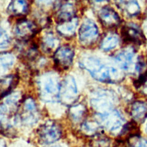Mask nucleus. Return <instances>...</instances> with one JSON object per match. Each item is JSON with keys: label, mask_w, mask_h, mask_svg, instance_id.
I'll list each match as a JSON object with an SVG mask.
<instances>
[{"label": "nucleus", "mask_w": 147, "mask_h": 147, "mask_svg": "<svg viewBox=\"0 0 147 147\" xmlns=\"http://www.w3.org/2000/svg\"><path fill=\"white\" fill-rule=\"evenodd\" d=\"M122 35L123 38L129 42L141 45L144 43L146 39L138 26L134 24H128L125 25L122 30Z\"/></svg>", "instance_id": "obj_11"}, {"label": "nucleus", "mask_w": 147, "mask_h": 147, "mask_svg": "<svg viewBox=\"0 0 147 147\" xmlns=\"http://www.w3.org/2000/svg\"><path fill=\"white\" fill-rule=\"evenodd\" d=\"M119 9L128 16L133 17L140 12V6L136 0H115Z\"/></svg>", "instance_id": "obj_19"}, {"label": "nucleus", "mask_w": 147, "mask_h": 147, "mask_svg": "<svg viewBox=\"0 0 147 147\" xmlns=\"http://www.w3.org/2000/svg\"><path fill=\"white\" fill-rule=\"evenodd\" d=\"M114 147H129V145L128 140L120 139L115 143Z\"/></svg>", "instance_id": "obj_32"}, {"label": "nucleus", "mask_w": 147, "mask_h": 147, "mask_svg": "<svg viewBox=\"0 0 147 147\" xmlns=\"http://www.w3.org/2000/svg\"><path fill=\"white\" fill-rule=\"evenodd\" d=\"M55 1L56 0H36V3L40 7H47L51 6Z\"/></svg>", "instance_id": "obj_31"}, {"label": "nucleus", "mask_w": 147, "mask_h": 147, "mask_svg": "<svg viewBox=\"0 0 147 147\" xmlns=\"http://www.w3.org/2000/svg\"><path fill=\"white\" fill-rule=\"evenodd\" d=\"M113 101L114 97L112 93L107 91H102L98 92L91 99V103L98 111L105 113L109 111V108L113 105Z\"/></svg>", "instance_id": "obj_13"}, {"label": "nucleus", "mask_w": 147, "mask_h": 147, "mask_svg": "<svg viewBox=\"0 0 147 147\" xmlns=\"http://www.w3.org/2000/svg\"><path fill=\"white\" fill-rule=\"evenodd\" d=\"M82 65L98 81L114 83L117 82L120 78L119 73L115 68L102 64L96 58L85 59L82 62Z\"/></svg>", "instance_id": "obj_1"}, {"label": "nucleus", "mask_w": 147, "mask_h": 147, "mask_svg": "<svg viewBox=\"0 0 147 147\" xmlns=\"http://www.w3.org/2000/svg\"><path fill=\"white\" fill-rule=\"evenodd\" d=\"M76 11V0H65L60 4L57 11V18L59 23L66 22L75 17Z\"/></svg>", "instance_id": "obj_14"}, {"label": "nucleus", "mask_w": 147, "mask_h": 147, "mask_svg": "<svg viewBox=\"0 0 147 147\" xmlns=\"http://www.w3.org/2000/svg\"><path fill=\"white\" fill-rule=\"evenodd\" d=\"M98 17L103 26L107 28L117 27L121 22L117 12L112 8L107 6L103 7L100 10Z\"/></svg>", "instance_id": "obj_12"}, {"label": "nucleus", "mask_w": 147, "mask_h": 147, "mask_svg": "<svg viewBox=\"0 0 147 147\" xmlns=\"http://www.w3.org/2000/svg\"><path fill=\"white\" fill-rule=\"evenodd\" d=\"M131 142L129 144V147H147V140L138 136L131 138Z\"/></svg>", "instance_id": "obj_30"}, {"label": "nucleus", "mask_w": 147, "mask_h": 147, "mask_svg": "<svg viewBox=\"0 0 147 147\" xmlns=\"http://www.w3.org/2000/svg\"><path fill=\"white\" fill-rule=\"evenodd\" d=\"M87 110L86 107L82 104L72 106L69 110V116L72 121L76 123L83 121L86 115Z\"/></svg>", "instance_id": "obj_21"}, {"label": "nucleus", "mask_w": 147, "mask_h": 147, "mask_svg": "<svg viewBox=\"0 0 147 147\" xmlns=\"http://www.w3.org/2000/svg\"><path fill=\"white\" fill-rule=\"evenodd\" d=\"M119 43V38L117 34L110 33L104 36L100 43V48L104 51H109L116 48Z\"/></svg>", "instance_id": "obj_22"}, {"label": "nucleus", "mask_w": 147, "mask_h": 147, "mask_svg": "<svg viewBox=\"0 0 147 147\" xmlns=\"http://www.w3.org/2000/svg\"><path fill=\"white\" fill-rule=\"evenodd\" d=\"M78 20L76 17L59 23L57 30L61 36L66 38H71L75 34L78 26Z\"/></svg>", "instance_id": "obj_18"}, {"label": "nucleus", "mask_w": 147, "mask_h": 147, "mask_svg": "<svg viewBox=\"0 0 147 147\" xmlns=\"http://www.w3.org/2000/svg\"><path fill=\"white\" fill-rule=\"evenodd\" d=\"M15 59L12 54L10 53L0 54V74L7 71L14 63Z\"/></svg>", "instance_id": "obj_26"}, {"label": "nucleus", "mask_w": 147, "mask_h": 147, "mask_svg": "<svg viewBox=\"0 0 147 147\" xmlns=\"http://www.w3.org/2000/svg\"><path fill=\"white\" fill-rule=\"evenodd\" d=\"M38 32V26L28 20H23L17 23L15 28L17 37L21 41H28Z\"/></svg>", "instance_id": "obj_10"}, {"label": "nucleus", "mask_w": 147, "mask_h": 147, "mask_svg": "<svg viewBox=\"0 0 147 147\" xmlns=\"http://www.w3.org/2000/svg\"><path fill=\"white\" fill-rule=\"evenodd\" d=\"M130 115L133 121L142 123L147 117V103L143 101H136L131 105Z\"/></svg>", "instance_id": "obj_16"}, {"label": "nucleus", "mask_w": 147, "mask_h": 147, "mask_svg": "<svg viewBox=\"0 0 147 147\" xmlns=\"http://www.w3.org/2000/svg\"><path fill=\"white\" fill-rule=\"evenodd\" d=\"M0 147H7L5 141L1 139H0Z\"/></svg>", "instance_id": "obj_33"}, {"label": "nucleus", "mask_w": 147, "mask_h": 147, "mask_svg": "<svg viewBox=\"0 0 147 147\" xmlns=\"http://www.w3.org/2000/svg\"><path fill=\"white\" fill-rule=\"evenodd\" d=\"M78 97V91L76 81L72 76H67L60 83L59 100L66 105L74 103Z\"/></svg>", "instance_id": "obj_3"}, {"label": "nucleus", "mask_w": 147, "mask_h": 147, "mask_svg": "<svg viewBox=\"0 0 147 147\" xmlns=\"http://www.w3.org/2000/svg\"><path fill=\"white\" fill-rule=\"evenodd\" d=\"M10 43L8 35L3 29H0V51L6 49Z\"/></svg>", "instance_id": "obj_29"}, {"label": "nucleus", "mask_w": 147, "mask_h": 147, "mask_svg": "<svg viewBox=\"0 0 147 147\" xmlns=\"http://www.w3.org/2000/svg\"><path fill=\"white\" fill-rule=\"evenodd\" d=\"M37 84L42 100L54 102L59 100L60 83L56 74L51 72L44 74L38 78Z\"/></svg>", "instance_id": "obj_2"}, {"label": "nucleus", "mask_w": 147, "mask_h": 147, "mask_svg": "<svg viewBox=\"0 0 147 147\" xmlns=\"http://www.w3.org/2000/svg\"><path fill=\"white\" fill-rule=\"evenodd\" d=\"M97 123L109 132L119 129L123 123V119L117 111H108L98 115Z\"/></svg>", "instance_id": "obj_7"}, {"label": "nucleus", "mask_w": 147, "mask_h": 147, "mask_svg": "<svg viewBox=\"0 0 147 147\" xmlns=\"http://www.w3.org/2000/svg\"><path fill=\"white\" fill-rule=\"evenodd\" d=\"M90 1L92 3H101L104 1H108L109 0H90Z\"/></svg>", "instance_id": "obj_34"}, {"label": "nucleus", "mask_w": 147, "mask_h": 147, "mask_svg": "<svg viewBox=\"0 0 147 147\" xmlns=\"http://www.w3.org/2000/svg\"><path fill=\"white\" fill-rule=\"evenodd\" d=\"M96 123L94 122H83L82 125V131L84 133L91 134L95 133L98 130V127H99L98 123L96 125ZM97 134V133H95Z\"/></svg>", "instance_id": "obj_28"}, {"label": "nucleus", "mask_w": 147, "mask_h": 147, "mask_svg": "<svg viewBox=\"0 0 147 147\" xmlns=\"http://www.w3.org/2000/svg\"><path fill=\"white\" fill-rule=\"evenodd\" d=\"M111 141L107 136L100 133L94 134L90 142V147H109Z\"/></svg>", "instance_id": "obj_25"}, {"label": "nucleus", "mask_w": 147, "mask_h": 147, "mask_svg": "<svg viewBox=\"0 0 147 147\" xmlns=\"http://www.w3.org/2000/svg\"><path fill=\"white\" fill-rule=\"evenodd\" d=\"M0 103V114L4 117L14 116L22 103V96L20 92L10 93L4 97ZM0 100V101H1Z\"/></svg>", "instance_id": "obj_5"}, {"label": "nucleus", "mask_w": 147, "mask_h": 147, "mask_svg": "<svg viewBox=\"0 0 147 147\" xmlns=\"http://www.w3.org/2000/svg\"><path fill=\"white\" fill-rule=\"evenodd\" d=\"M146 28H147V22H146Z\"/></svg>", "instance_id": "obj_35"}, {"label": "nucleus", "mask_w": 147, "mask_h": 147, "mask_svg": "<svg viewBox=\"0 0 147 147\" xmlns=\"http://www.w3.org/2000/svg\"><path fill=\"white\" fill-rule=\"evenodd\" d=\"M59 44V39L51 32L46 33L41 38L42 48L46 52L53 51Z\"/></svg>", "instance_id": "obj_23"}, {"label": "nucleus", "mask_w": 147, "mask_h": 147, "mask_svg": "<svg viewBox=\"0 0 147 147\" xmlns=\"http://www.w3.org/2000/svg\"><path fill=\"white\" fill-rule=\"evenodd\" d=\"M18 78L16 76L9 75L0 77V100L8 94L17 85Z\"/></svg>", "instance_id": "obj_17"}, {"label": "nucleus", "mask_w": 147, "mask_h": 147, "mask_svg": "<svg viewBox=\"0 0 147 147\" xmlns=\"http://www.w3.org/2000/svg\"><path fill=\"white\" fill-rule=\"evenodd\" d=\"M40 141L44 144H51L60 139L61 129L59 124L48 121L41 125L37 130Z\"/></svg>", "instance_id": "obj_4"}, {"label": "nucleus", "mask_w": 147, "mask_h": 147, "mask_svg": "<svg viewBox=\"0 0 147 147\" xmlns=\"http://www.w3.org/2000/svg\"><path fill=\"white\" fill-rule=\"evenodd\" d=\"M37 106L32 98H28L23 101V110L18 117V122L26 125H32L38 120Z\"/></svg>", "instance_id": "obj_8"}, {"label": "nucleus", "mask_w": 147, "mask_h": 147, "mask_svg": "<svg viewBox=\"0 0 147 147\" xmlns=\"http://www.w3.org/2000/svg\"><path fill=\"white\" fill-rule=\"evenodd\" d=\"M135 52L133 49L127 48L122 50L115 57L119 66L125 71H129L134 65Z\"/></svg>", "instance_id": "obj_15"}, {"label": "nucleus", "mask_w": 147, "mask_h": 147, "mask_svg": "<svg viewBox=\"0 0 147 147\" xmlns=\"http://www.w3.org/2000/svg\"><path fill=\"white\" fill-rule=\"evenodd\" d=\"M135 86L140 93L147 96V74L142 75L139 79L136 82Z\"/></svg>", "instance_id": "obj_27"}, {"label": "nucleus", "mask_w": 147, "mask_h": 147, "mask_svg": "<svg viewBox=\"0 0 147 147\" xmlns=\"http://www.w3.org/2000/svg\"><path fill=\"white\" fill-rule=\"evenodd\" d=\"M98 35L97 26L90 19L84 21L78 31L80 43L85 46H91L96 43L98 38Z\"/></svg>", "instance_id": "obj_6"}, {"label": "nucleus", "mask_w": 147, "mask_h": 147, "mask_svg": "<svg viewBox=\"0 0 147 147\" xmlns=\"http://www.w3.org/2000/svg\"><path fill=\"white\" fill-rule=\"evenodd\" d=\"M74 52L70 46L66 45L58 48L54 55L55 66L61 70L67 69L73 62Z\"/></svg>", "instance_id": "obj_9"}, {"label": "nucleus", "mask_w": 147, "mask_h": 147, "mask_svg": "<svg viewBox=\"0 0 147 147\" xmlns=\"http://www.w3.org/2000/svg\"><path fill=\"white\" fill-rule=\"evenodd\" d=\"M49 147H57V146H49Z\"/></svg>", "instance_id": "obj_36"}, {"label": "nucleus", "mask_w": 147, "mask_h": 147, "mask_svg": "<svg viewBox=\"0 0 147 147\" xmlns=\"http://www.w3.org/2000/svg\"><path fill=\"white\" fill-rule=\"evenodd\" d=\"M24 45H21L18 46L19 51L24 58L28 60H34L38 55L37 49L34 45H28L26 43L27 41H23Z\"/></svg>", "instance_id": "obj_24"}, {"label": "nucleus", "mask_w": 147, "mask_h": 147, "mask_svg": "<svg viewBox=\"0 0 147 147\" xmlns=\"http://www.w3.org/2000/svg\"><path fill=\"white\" fill-rule=\"evenodd\" d=\"M29 4L26 0H12L8 8V13L12 16H23L28 13Z\"/></svg>", "instance_id": "obj_20"}]
</instances>
